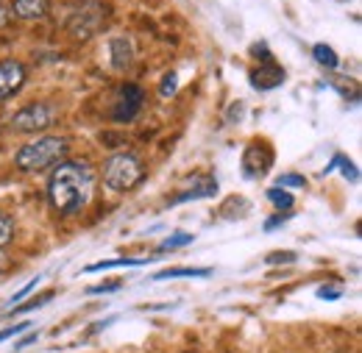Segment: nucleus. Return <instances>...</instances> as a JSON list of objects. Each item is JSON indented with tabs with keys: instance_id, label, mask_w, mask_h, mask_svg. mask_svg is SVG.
Wrapping results in <instances>:
<instances>
[{
	"instance_id": "1",
	"label": "nucleus",
	"mask_w": 362,
	"mask_h": 353,
	"mask_svg": "<svg viewBox=\"0 0 362 353\" xmlns=\"http://www.w3.org/2000/svg\"><path fill=\"white\" fill-rule=\"evenodd\" d=\"M95 192V170L87 162H59L47 181V198L62 217L81 212Z\"/></svg>"
},
{
	"instance_id": "2",
	"label": "nucleus",
	"mask_w": 362,
	"mask_h": 353,
	"mask_svg": "<svg viewBox=\"0 0 362 353\" xmlns=\"http://www.w3.org/2000/svg\"><path fill=\"white\" fill-rule=\"evenodd\" d=\"M67 148H70L67 136H40L14 153V164L23 173H42L64 159Z\"/></svg>"
},
{
	"instance_id": "3",
	"label": "nucleus",
	"mask_w": 362,
	"mask_h": 353,
	"mask_svg": "<svg viewBox=\"0 0 362 353\" xmlns=\"http://www.w3.org/2000/svg\"><path fill=\"white\" fill-rule=\"evenodd\" d=\"M142 178H145V167H142V162L136 159L134 153H129V150L109 156V162L103 167V184L109 189H115V192L134 189Z\"/></svg>"
},
{
	"instance_id": "4",
	"label": "nucleus",
	"mask_w": 362,
	"mask_h": 353,
	"mask_svg": "<svg viewBox=\"0 0 362 353\" xmlns=\"http://www.w3.org/2000/svg\"><path fill=\"white\" fill-rule=\"evenodd\" d=\"M53 120H56L53 106H47V103H31V106H23V109L11 117V131H17V133L45 131Z\"/></svg>"
},
{
	"instance_id": "5",
	"label": "nucleus",
	"mask_w": 362,
	"mask_h": 353,
	"mask_svg": "<svg viewBox=\"0 0 362 353\" xmlns=\"http://www.w3.org/2000/svg\"><path fill=\"white\" fill-rule=\"evenodd\" d=\"M142 100H145V95L136 84H123L115 95V103H112V120L132 123L142 109Z\"/></svg>"
},
{
	"instance_id": "6",
	"label": "nucleus",
	"mask_w": 362,
	"mask_h": 353,
	"mask_svg": "<svg viewBox=\"0 0 362 353\" xmlns=\"http://www.w3.org/2000/svg\"><path fill=\"white\" fill-rule=\"evenodd\" d=\"M273 164V150L268 142H251L240 159L243 176L245 178H262Z\"/></svg>"
},
{
	"instance_id": "7",
	"label": "nucleus",
	"mask_w": 362,
	"mask_h": 353,
	"mask_svg": "<svg viewBox=\"0 0 362 353\" xmlns=\"http://www.w3.org/2000/svg\"><path fill=\"white\" fill-rule=\"evenodd\" d=\"M25 67L20 61H0V100H8L25 84Z\"/></svg>"
},
{
	"instance_id": "8",
	"label": "nucleus",
	"mask_w": 362,
	"mask_h": 353,
	"mask_svg": "<svg viewBox=\"0 0 362 353\" xmlns=\"http://www.w3.org/2000/svg\"><path fill=\"white\" fill-rule=\"evenodd\" d=\"M251 87L259 89V92H268V89H276L281 81H284V70L279 64H273V59H268L265 64H259L257 70H251Z\"/></svg>"
},
{
	"instance_id": "9",
	"label": "nucleus",
	"mask_w": 362,
	"mask_h": 353,
	"mask_svg": "<svg viewBox=\"0 0 362 353\" xmlns=\"http://www.w3.org/2000/svg\"><path fill=\"white\" fill-rule=\"evenodd\" d=\"M109 56H112V67H117V70L132 67V61H134V42L129 37H115L109 42Z\"/></svg>"
},
{
	"instance_id": "10",
	"label": "nucleus",
	"mask_w": 362,
	"mask_h": 353,
	"mask_svg": "<svg viewBox=\"0 0 362 353\" xmlns=\"http://www.w3.org/2000/svg\"><path fill=\"white\" fill-rule=\"evenodd\" d=\"M8 8L20 20H42L50 11V0H14Z\"/></svg>"
},
{
	"instance_id": "11",
	"label": "nucleus",
	"mask_w": 362,
	"mask_h": 353,
	"mask_svg": "<svg viewBox=\"0 0 362 353\" xmlns=\"http://www.w3.org/2000/svg\"><path fill=\"white\" fill-rule=\"evenodd\" d=\"M313 59H315L320 67H326V70H334V67L340 64L337 53H334L329 44H323V42H317L315 47H313Z\"/></svg>"
},
{
	"instance_id": "12",
	"label": "nucleus",
	"mask_w": 362,
	"mask_h": 353,
	"mask_svg": "<svg viewBox=\"0 0 362 353\" xmlns=\"http://www.w3.org/2000/svg\"><path fill=\"white\" fill-rule=\"evenodd\" d=\"M212 270H195V267H187V270H162L156 273V281H165V278H209Z\"/></svg>"
},
{
	"instance_id": "13",
	"label": "nucleus",
	"mask_w": 362,
	"mask_h": 353,
	"mask_svg": "<svg viewBox=\"0 0 362 353\" xmlns=\"http://www.w3.org/2000/svg\"><path fill=\"white\" fill-rule=\"evenodd\" d=\"M268 201H271L276 209H281V212H287L293 206V195L287 189H281V186H271L268 189Z\"/></svg>"
},
{
	"instance_id": "14",
	"label": "nucleus",
	"mask_w": 362,
	"mask_h": 353,
	"mask_svg": "<svg viewBox=\"0 0 362 353\" xmlns=\"http://www.w3.org/2000/svg\"><path fill=\"white\" fill-rule=\"evenodd\" d=\"M139 265H145V259H109V262L90 265L84 273H100V270H112V267H139Z\"/></svg>"
},
{
	"instance_id": "15",
	"label": "nucleus",
	"mask_w": 362,
	"mask_h": 353,
	"mask_svg": "<svg viewBox=\"0 0 362 353\" xmlns=\"http://www.w3.org/2000/svg\"><path fill=\"white\" fill-rule=\"evenodd\" d=\"M11 237H14V220H11V215L0 212V251L11 242Z\"/></svg>"
},
{
	"instance_id": "16",
	"label": "nucleus",
	"mask_w": 362,
	"mask_h": 353,
	"mask_svg": "<svg viewBox=\"0 0 362 353\" xmlns=\"http://www.w3.org/2000/svg\"><path fill=\"white\" fill-rule=\"evenodd\" d=\"M37 287H40V275H37V278H31V281H28V284H25V287H23V289H20V292L11 298V306H14V304H23V301H25V298H28V295L37 289Z\"/></svg>"
},
{
	"instance_id": "17",
	"label": "nucleus",
	"mask_w": 362,
	"mask_h": 353,
	"mask_svg": "<svg viewBox=\"0 0 362 353\" xmlns=\"http://www.w3.org/2000/svg\"><path fill=\"white\" fill-rule=\"evenodd\" d=\"M276 186H281V189H284V186H307V181L301 176H296V173H287V176H279V184H276Z\"/></svg>"
},
{
	"instance_id": "18",
	"label": "nucleus",
	"mask_w": 362,
	"mask_h": 353,
	"mask_svg": "<svg viewBox=\"0 0 362 353\" xmlns=\"http://www.w3.org/2000/svg\"><path fill=\"white\" fill-rule=\"evenodd\" d=\"M187 242H192V237H189V234H173L162 248H165V251H170V248H181V245H187Z\"/></svg>"
},
{
	"instance_id": "19",
	"label": "nucleus",
	"mask_w": 362,
	"mask_h": 353,
	"mask_svg": "<svg viewBox=\"0 0 362 353\" xmlns=\"http://www.w3.org/2000/svg\"><path fill=\"white\" fill-rule=\"evenodd\" d=\"M176 81H179V78H176V73L165 76V81H162V89H159V92H162V97H170V95L176 92Z\"/></svg>"
},
{
	"instance_id": "20",
	"label": "nucleus",
	"mask_w": 362,
	"mask_h": 353,
	"mask_svg": "<svg viewBox=\"0 0 362 353\" xmlns=\"http://www.w3.org/2000/svg\"><path fill=\"white\" fill-rule=\"evenodd\" d=\"M115 289H120V281H109V284H100V287H90L87 292L90 295H100V292H115Z\"/></svg>"
},
{
	"instance_id": "21",
	"label": "nucleus",
	"mask_w": 362,
	"mask_h": 353,
	"mask_svg": "<svg viewBox=\"0 0 362 353\" xmlns=\"http://www.w3.org/2000/svg\"><path fill=\"white\" fill-rule=\"evenodd\" d=\"M337 164H343V173H346V178H351V181H357V167L351 164V162H346L340 153H337Z\"/></svg>"
},
{
	"instance_id": "22",
	"label": "nucleus",
	"mask_w": 362,
	"mask_h": 353,
	"mask_svg": "<svg viewBox=\"0 0 362 353\" xmlns=\"http://www.w3.org/2000/svg\"><path fill=\"white\" fill-rule=\"evenodd\" d=\"M25 328H28V323H20V325H11V328H3V331H0V342H3V340H8V337H17V334H20V331H25Z\"/></svg>"
},
{
	"instance_id": "23",
	"label": "nucleus",
	"mask_w": 362,
	"mask_h": 353,
	"mask_svg": "<svg viewBox=\"0 0 362 353\" xmlns=\"http://www.w3.org/2000/svg\"><path fill=\"white\" fill-rule=\"evenodd\" d=\"M265 262H268V265H276V262H296V253H290V251H287V253H271Z\"/></svg>"
},
{
	"instance_id": "24",
	"label": "nucleus",
	"mask_w": 362,
	"mask_h": 353,
	"mask_svg": "<svg viewBox=\"0 0 362 353\" xmlns=\"http://www.w3.org/2000/svg\"><path fill=\"white\" fill-rule=\"evenodd\" d=\"M290 220V215H273L271 220L265 222V231H273V228H279V225H284V222Z\"/></svg>"
},
{
	"instance_id": "25",
	"label": "nucleus",
	"mask_w": 362,
	"mask_h": 353,
	"mask_svg": "<svg viewBox=\"0 0 362 353\" xmlns=\"http://www.w3.org/2000/svg\"><path fill=\"white\" fill-rule=\"evenodd\" d=\"M8 17H11V8H8V6H6V3L0 0V28H3L6 23H8Z\"/></svg>"
},
{
	"instance_id": "26",
	"label": "nucleus",
	"mask_w": 362,
	"mask_h": 353,
	"mask_svg": "<svg viewBox=\"0 0 362 353\" xmlns=\"http://www.w3.org/2000/svg\"><path fill=\"white\" fill-rule=\"evenodd\" d=\"M317 298H329V301H334V298H340V292H337V289H317Z\"/></svg>"
},
{
	"instance_id": "27",
	"label": "nucleus",
	"mask_w": 362,
	"mask_h": 353,
	"mask_svg": "<svg viewBox=\"0 0 362 353\" xmlns=\"http://www.w3.org/2000/svg\"><path fill=\"white\" fill-rule=\"evenodd\" d=\"M6 265H8V259H6V253H3V251H0V273H3V270H6Z\"/></svg>"
}]
</instances>
